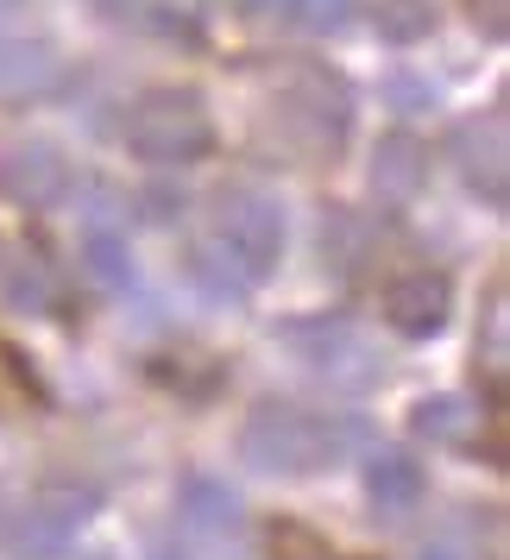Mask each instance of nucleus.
<instances>
[{"label": "nucleus", "mask_w": 510, "mask_h": 560, "mask_svg": "<svg viewBox=\"0 0 510 560\" xmlns=\"http://www.w3.org/2000/svg\"><path fill=\"white\" fill-rule=\"evenodd\" d=\"M366 429L359 416H328V409H297V404H258L240 429V454L258 472H315L359 447Z\"/></svg>", "instance_id": "nucleus-1"}, {"label": "nucleus", "mask_w": 510, "mask_h": 560, "mask_svg": "<svg viewBox=\"0 0 510 560\" xmlns=\"http://www.w3.org/2000/svg\"><path fill=\"white\" fill-rule=\"evenodd\" d=\"M127 145L146 164H196V158L215 152V120H208L202 95H189V89H152L127 114Z\"/></svg>", "instance_id": "nucleus-2"}, {"label": "nucleus", "mask_w": 510, "mask_h": 560, "mask_svg": "<svg viewBox=\"0 0 510 560\" xmlns=\"http://www.w3.org/2000/svg\"><path fill=\"white\" fill-rule=\"evenodd\" d=\"M215 246L233 258V271L246 283H265L278 271L283 258V214L278 202H265V196H228L221 214H215Z\"/></svg>", "instance_id": "nucleus-3"}, {"label": "nucleus", "mask_w": 510, "mask_h": 560, "mask_svg": "<svg viewBox=\"0 0 510 560\" xmlns=\"http://www.w3.org/2000/svg\"><path fill=\"white\" fill-rule=\"evenodd\" d=\"M283 340L297 347V359H303L309 372H322L328 384H347V390H359V384L379 378V353L366 347V334L353 328V322H340V315H322V322H290L283 328Z\"/></svg>", "instance_id": "nucleus-4"}, {"label": "nucleus", "mask_w": 510, "mask_h": 560, "mask_svg": "<svg viewBox=\"0 0 510 560\" xmlns=\"http://www.w3.org/2000/svg\"><path fill=\"white\" fill-rule=\"evenodd\" d=\"M89 516H95V491H89V485H51L38 504H26L20 529H13V548H20V555H38V560L63 555Z\"/></svg>", "instance_id": "nucleus-5"}, {"label": "nucleus", "mask_w": 510, "mask_h": 560, "mask_svg": "<svg viewBox=\"0 0 510 560\" xmlns=\"http://www.w3.org/2000/svg\"><path fill=\"white\" fill-rule=\"evenodd\" d=\"M63 189H70V164L57 145L45 139H20V145H7L0 152V196L20 208H51L63 202Z\"/></svg>", "instance_id": "nucleus-6"}, {"label": "nucleus", "mask_w": 510, "mask_h": 560, "mask_svg": "<svg viewBox=\"0 0 510 560\" xmlns=\"http://www.w3.org/2000/svg\"><path fill=\"white\" fill-rule=\"evenodd\" d=\"M448 308H454V290L441 271H409L384 290V322L404 334V340H429V334L448 328Z\"/></svg>", "instance_id": "nucleus-7"}, {"label": "nucleus", "mask_w": 510, "mask_h": 560, "mask_svg": "<svg viewBox=\"0 0 510 560\" xmlns=\"http://www.w3.org/2000/svg\"><path fill=\"white\" fill-rule=\"evenodd\" d=\"M429 183V152L409 139V132H391L379 152H372V189L384 202H416Z\"/></svg>", "instance_id": "nucleus-8"}, {"label": "nucleus", "mask_w": 510, "mask_h": 560, "mask_svg": "<svg viewBox=\"0 0 510 560\" xmlns=\"http://www.w3.org/2000/svg\"><path fill=\"white\" fill-rule=\"evenodd\" d=\"M422 459L416 454H397V447H384V454H372V466H366V491H372V504L391 510V516H404L409 504H422Z\"/></svg>", "instance_id": "nucleus-9"}, {"label": "nucleus", "mask_w": 510, "mask_h": 560, "mask_svg": "<svg viewBox=\"0 0 510 560\" xmlns=\"http://www.w3.org/2000/svg\"><path fill=\"white\" fill-rule=\"evenodd\" d=\"M297 114L309 120L315 139L334 145V139L347 132V114H353V107H347V82L328 77V70H303V77H297Z\"/></svg>", "instance_id": "nucleus-10"}, {"label": "nucleus", "mask_w": 510, "mask_h": 560, "mask_svg": "<svg viewBox=\"0 0 510 560\" xmlns=\"http://www.w3.org/2000/svg\"><path fill=\"white\" fill-rule=\"evenodd\" d=\"M485 145L473 139V127H460V164L466 183H479L491 202H505V114H485Z\"/></svg>", "instance_id": "nucleus-11"}, {"label": "nucleus", "mask_w": 510, "mask_h": 560, "mask_svg": "<svg viewBox=\"0 0 510 560\" xmlns=\"http://www.w3.org/2000/svg\"><path fill=\"white\" fill-rule=\"evenodd\" d=\"M177 510H183V523L189 529H202V535H228L233 523H240V498H233L221 479H183V491H177Z\"/></svg>", "instance_id": "nucleus-12"}, {"label": "nucleus", "mask_w": 510, "mask_h": 560, "mask_svg": "<svg viewBox=\"0 0 510 560\" xmlns=\"http://www.w3.org/2000/svg\"><path fill=\"white\" fill-rule=\"evenodd\" d=\"M139 26L164 32V38H177V45H202L208 0H139Z\"/></svg>", "instance_id": "nucleus-13"}, {"label": "nucleus", "mask_w": 510, "mask_h": 560, "mask_svg": "<svg viewBox=\"0 0 510 560\" xmlns=\"http://www.w3.org/2000/svg\"><path fill=\"white\" fill-rule=\"evenodd\" d=\"M372 26H379V38H391V45H416V38L434 32V7L429 0H379V7H372Z\"/></svg>", "instance_id": "nucleus-14"}, {"label": "nucleus", "mask_w": 510, "mask_h": 560, "mask_svg": "<svg viewBox=\"0 0 510 560\" xmlns=\"http://www.w3.org/2000/svg\"><path fill=\"white\" fill-rule=\"evenodd\" d=\"M82 271L102 283V290H127L132 258H127V246H120L114 233H89V240H82Z\"/></svg>", "instance_id": "nucleus-15"}, {"label": "nucleus", "mask_w": 510, "mask_h": 560, "mask_svg": "<svg viewBox=\"0 0 510 560\" xmlns=\"http://www.w3.org/2000/svg\"><path fill=\"white\" fill-rule=\"evenodd\" d=\"M189 271H196V283H202L208 296H215V303H233V296H246V290H253V283L240 278V271H233V258L221 253V246H215V240H208V246H196V253H189Z\"/></svg>", "instance_id": "nucleus-16"}, {"label": "nucleus", "mask_w": 510, "mask_h": 560, "mask_svg": "<svg viewBox=\"0 0 510 560\" xmlns=\"http://www.w3.org/2000/svg\"><path fill=\"white\" fill-rule=\"evenodd\" d=\"M466 422H473V409L460 404V397H429V404H416V416H409V429L429 434V441H460Z\"/></svg>", "instance_id": "nucleus-17"}, {"label": "nucleus", "mask_w": 510, "mask_h": 560, "mask_svg": "<svg viewBox=\"0 0 510 560\" xmlns=\"http://www.w3.org/2000/svg\"><path fill=\"white\" fill-rule=\"evenodd\" d=\"M271 548H278V560H340L328 541H315L309 529H278L271 535Z\"/></svg>", "instance_id": "nucleus-18"}, {"label": "nucleus", "mask_w": 510, "mask_h": 560, "mask_svg": "<svg viewBox=\"0 0 510 560\" xmlns=\"http://www.w3.org/2000/svg\"><path fill=\"white\" fill-rule=\"evenodd\" d=\"M7 296H13V308H45L51 303V290H45V278H38L32 265H13V271H7Z\"/></svg>", "instance_id": "nucleus-19"}, {"label": "nucleus", "mask_w": 510, "mask_h": 560, "mask_svg": "<svg viewBox=\"0 0 510 560\" xmlns=\"http://www.w3.org/2000/svg\"><path fill=\"white\" fill-rule=\"evenodd\" d=\"M347 13H353V0H297V20H303L309 32L347 26Z\"/></svg>", "instance_id": "nucleus-20"}, {"label": "nucleus", "mask_w": 510, "mask_h": 560, "mask_svg": "<svg viewBox=\"0 0 510 560\" xmlns=\"http://www.w3.org/2000/svg\"><path fill=\"white\" fill-rule=\"evenodd\" d=\"M485 365H491V378H505V290L485 308Z\"/></svg>", "instance_id": "nucleus-21"}, {"label": "nucleus", "mask_w": 510, "mask_h": 560, "mask_svg": "<svg viewBox=\"0 0 510 560\" xmlns=\"http://www.w3.org/2000/svg\"><path fill=\"white\" fill-rule=\"evenodd\" d=\"M384 95H397V107H429V89L416 77H391L384 82Z\"/></svg>", "instance_id": "nucleus-22"}, {"label": "nucleus", "mask_w": 510, "mask_h": 560, "mask_svg": "<svg viewBox=\"0 0 510 560\" xmlns=\"http://www.w3.org/2000/svg\"><path fill=\"white\" fill-rule=\"evenodd\" d=\"M20 390H32V378L7 359V347H0V397H20Z\"/></svg>", "instance_id": "nucleus-23"}, {"label": "nucleus", "mask_w": 510, "mask_h": 560, "mask_svg": "<svg viewBox=\"0 0 510 560\" xmlns=\"http://www.w3.org/2000/svg\"><path fill=\"white\" fill-rule=\"evenodd\" d=\"M253 13H278V20H297V0H246Z\"/></svg>", "instance_id": "nucleus-24"}, {"label": "nucleus", "mask_w": 510, "mask_h": 560, "mask_svg": "<svg viewBox=\"0 0 510 560\" xmlns=\"http://www.w3.org/2000/svg\"><path fill=\"white\" fill-rule=\"evenodd\" d=\"M107 20H139V0H95Z\"/></svg>", "instance_id": "nucleus-25"}, {"label": "nucleus", "mask_w": 510, "mask_h": 560, "mask_svg": "<svg viewBox=\"0 0 510 560\" xmlns=\"http://www.w3.org/2000/svg\"><path fill=\"white\" fill-rule=\"evenodd\" d=\"M416 560H460V555H448V548H422Z\"/></svg>", "instance_id": "nucleus-26"}]
</instances>
